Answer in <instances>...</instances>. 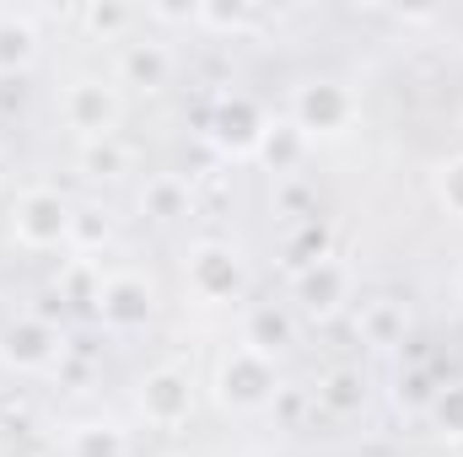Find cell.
<instances>
[{"label": "cell", "mask_w": 463, "mask_h": 457, "mask_svg": "<svg viewBox=\"0 0 463 457\" xmlns=\"http://www.w3.org/2000/svg\"><path fill=\"white\" fill-rule=\"evenodd\" d=\"M216 393H222V404H227V409H242V415L264 409V404H269V398L280 393L275 360H269V355H259V350H248V344H237L227 360H222Z\"/></svg>", "instance_id": "1"}, {"label": "cell", "mask_w": 463, "mask_h": 457, "mask_svg": "<svg viewBox=\"0 0 463 457\" xmlns=\"http://www.w3.org/2000/svg\"><path fill=\"white\" fill-rule=\"evenodd\" d=\"M71 221H76V210L54 194V189H33V194H22L16 200V242H27V247H60V242H71Z\"/></svg>", "instance_id": "2"}, {"label": "cell", "mask_w": 463, "mask_h": 457, "mask_svg": "<svg viewBox=\"0 0 463 457\" xmlns=\"http://www.w3.org/2000/svg\"><path fill=\"white\" fill-rule=\"evenodd\" d=\"M350 118H355V98L340 81H307L291 98V124L302 135H340Z\"/></svg>", "instance_id": "3"}, {"label": "cell", "mask_w": 463, "mask_h": 457, "mask_svg": "<svg viewBox=\"0 0 463 457\" xmlns=\"http://www.w3.org/2000/svg\"><path fill=\"white\" fill-rule=\"evenodd\" d=\"M60 118H65V129H76L81 140H109L114 124H118V92L103 87V81H76V87H65V98H60Z\"/></svg>", "instance_id": "4"}, {"label": "cell", "mask_w": 463, "mask_h": 457, "mask_svg": "<svg viewBox=\"0 0 463 457\" xmlns=\"http://www.w3.org/2000/svg\"><path fill=\"white\" fill-rule=\"evenodd\" d=\"M189 285L200 302H232L242 291V258L227 242H200L189 253Z\"/></svg>", "instance_id": "5"}, {"label": "cell", "mask_w": 463, "mask_h": 457, "mask_svg": "<svg viewBox=\"0 0 463 457\" xmlns=\"http://www.w3.org/2000/svg\"><path fill=\"white\" fill-rule=\"evenodd\" d=\"M297 302L307 318H335L350 302V269L340 258H318L297 269Z\"/></svg>", "instance_id": "6"}, {"label": "cell", "mask_w": 463, "mask_h": 457, "mask_svg": "<svg viewBox=\"0 0 463 457\" xmlns=\"http://www.w3.org/2000/svg\"><path fill=\"white\" fill-rule=\"evenodd\" d=\"M92 302H98V318L109 329H118V334H129V329H140L151 318V285L140 275H109L92 291Z\"/></svg>", "instance_id": "7"}, {"label": "cell", "mask_w": 463, "mask_h": 457, "mask_svg": "<svg viewBox=\"0 0 463 457\" xmlns=\"http://www.w3.org/2000/svg\"><path fill=\"white\" fill-rule=\"evenodd\" d=\"M60 350H65V340H60L43 318H22V323H11V329L0 334V355H5V366H16V371H43V366L60 360Z\"/></svg>", "instance_id": "8"}, {"label": "cell", "mask_w": 463, "mask_h": 457, "mask_svg": "<svg viewBox=\"0 0 463 457\" xmlns=\"http://www.w3.org/2000/svg\"><path fill=\"white\" fill-rule=\"evenodd\" d=\"M140 409L151 425H184L189 409H194V393H189V377L178 366H162L140 382Z\"/></svg>", "instance_id": "9"}, {"label": "cell", "mask_w": 463, "mask_h": 457, "mask_svg": "<svg viewBox=\"0 0 463 457\" xmlns=\"http://www.w3.org/2000/svg\"><path fill=\"white\" fill-rule=\"evenodd\" d=\"M118 76H124V87L162 92L167 76H173V54H167V43H156V38H146V43H124V54H118Z\"/></svg>", "instance_id": "10"}, {"label": "cell", "mask_w": 463, "mask_h": 457, "mask_svg": "<svg viewBox=\"0 0 463 457\" xmlns=\"http://www.w3.org/2000/svg\"><path fill=\"white\" fill-rule=\"evenodd\" d=\"M264 118L259 108L248 103V98H227L222 108H216V140L227 145V151H259V140H264Z\"/></svg>", "instance_id": "11"}, {"label": "cell", "mask_w": 463, "mask_h": 457, "mask_svg": "<svg viewBox=\"0 0 463 457\" xmlns=\"http://www.w3.org/2000/svg\"><path fill=\"white\" fill-rule=\"evenodd\" d=\"M38 60V27L22 11H0V76H22Z\"/></svg>", "instance_id": "12"}, {"label": "cell", "mask_w": 463, "mask_h": 457, "mask_svg": "<svg viewBox=\"0 0 463 457\" xmlns=\"http://www.w3.org/2000/svg\"><path fill=\"white\" fill-rule=\"evenodd\" d=\"M361 334H366V344H404V334H410V307L393 302V296L366 302L361 307Z\"/></svg>", "instance_id": "13"}, {"label": "cell", "mask_w": 463, "mask_h": 457, "mask_svg": "<svg viewBox=\"0 0 463 457\" xmlns=\"http://www.w3.org/2000/svg\"><path fill=\"white\" fill-rule=\"evenodd\" d=\"M291 334H297V329H291V318H286L280 307H253V312H248V334H242V344L275 360V355L291 344Z\"/></svg>", "instance_id": "14"}, {"label": "cell", "mask_w": 463, "mask_h": 457, "mask_svg": "<svg viewBox=\"0 0 463 457\" xmlns=\"http://www.w3.org/2000/svg\"><path fill=\"white\" fill-rule=\"evenodd\" d=\"M302 145H307V135L286 118V124H269L264 129V140H259V156L275 167V173H291L297 162H302Z\"/></svg>", "instance_id": "15"}, {"label": "cell", "mask_w": 463, "mask_h": 457, "mask_svg": "<svg viewBox=\"0 0 463 457\" xmlns=\"http://www.w3.org/2000/svg\"><path fill=\"white\" fill-rule=\"evenodd\" d=\"M65 452L71 457H129V442H124L118 425H76Z\"/></svg>", "instance_id": "16"}, {"label": "cell", "mask_w": 463, "mask_h": 457, "mask_svg": "<svg viewBox=\"0 0 463 457\" xmlns=\"http://www.w3.org/2000/svg\"><path fill=\"white\" fill-rule=\"evenodd\" d=\"M140 205L156 221H178V216H189V183L184 178H151L146 194H140Z\"/></svg>", "instance_id": "17"}, {"label": "cell", "mask_w": 463, "mask_h": 457, "mask_svg": "<svg viewBox=\"0 0 463 457\" xmlns=\"http://www.w3.org/2000/svg\"><path fill=\"white\" fill-rule=\"evenodd\" d=\"M361 398H366L361 371H329V377H324V387H318V404H324V409H335V415L361 409Z\"/></svg>", "instance_id": "18"}, {"label": "cell", "mask_w": 463, "mask_h": 457, "mask_svg": "<svg viewBox=\"0 0 463 457\" xmlns=\"http://www.w3.org/2000/svg\"><path fill=\"white\" fill-rule=\"evenodd\" d=\"M81 22H87V33H98V38H124V33L135 27V11H129V5H87Z\"/></svg>", "instance_id": "19"}, {"label": "cell", "mask_w": 463, "mask_h": 457, "mask_svg": "<svg viewBox=\"0 0 463 457\" xmlns=\"http://www.w3.org/2000/svg\"><path fill=\"white\" fill-rule=\"evenodd\" d=\"M431 415H437V425H442L448 436L463 442V387H442L437 404H431Z\"/></svg>", "instance_id": "20"}, {"label": "cell", "mask_w": 463, "mask_h": 457, "mask_svg": "<svg viewBox=\"0 0 463 457\" xmlns=\"http://www.w3.org/2000/svg\"><path fill=\"white\" fill-rule=\"evenodd\" d=\"M437 194H442V205H448L453 216H463V156L442 162V173H437Z\"/></svg>", "instance_id": "21"}, {"label": "cell", "mask_w": 463, "mask_h": 457, "mask_svg": "<svg viewBox=\"0 0 463 457\" xmlns=\"http://www.w3.org/2000/svg\"><path fill=\"white\" fill-rule=\"evenodd\" d=\"M87 167H92V178H114L118 167H124V151L114 145V135H109V140H92V145H87Z\"/></svg>", "instance_id": "22"}, {"label": "cell", "mask_w": 463, "mask_h": 457, "mask_svg": "<svg viewBox=\"0 0 463 457\" xmlns=\"http://www.w3.org/2000/svg\"><path fill=\"white\" fill-rule=\"evenodd\" d=\"M71 237H76L81 247H92L98 237H109V221H98L92 210H76V221H71Z\"/></svg>", "instance_id": "23"}, {"label": "cell", "mask_w": 463, "mask_h": 457, "mask_svg": "<svg viewBox=\"0 0 463 457\" xmlns=\"http://www.w3.org/2000/svg\"><path fill=\"white\" fill-rule=\"evenodd\" d=\"M0 173H5V162H0Z\"/></svg>", "instance_id": "24"}]
</instances>
